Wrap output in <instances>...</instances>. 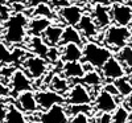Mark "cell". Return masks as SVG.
I'll use <instances>...</instances> for the list:
<instances>
[{
	"label": "cell",
	"mask_w": 132,
	"mask_h": 123,
	"mask_svg": "<svg viewBox=\"0 0 132 123\" xmlns=\"http://www.w3.org/2000/svg\"><path fill=\"white\" fill-rule=\"evenodd\" d=\"M28 23L29 17L24 12H16L11 15L7 21H4L3 41L7 45H19L25 42L28 36Z\"/></svg>",
	"instance_id": "1"
},
{
	"label": "cell",
	"mask_w": 132,
	"mask_h": 123,
	"mask_svg": "<svg viewBox=\"0 0 132 123\" xmlns=\"http://www.w3.org/2000/svg\"><path fill=\"white\" fill-rule=\"evenodd\" d=\"M132 40V29L131 27H122L111 24L108 28L101 32V42L110 49L119 50Z\"/></svg>",
	"instance_id": "2"
},
{
	"label": "cell",
	"mask_w": 132,
	"mask_h": 123,
	"mask_svg": "<svg viewBox=\"0 0 132 123\" xmlns=\"http://www.w3.org/2000/svg\"><path fill=\"white\" fill-rule=\"evenodd\" d=\"M83 58L82 62L91 64L95 69L101 70V68L107 62L110 57H112V50L107 48L106 45L98 44L96 41H86L82 47Z\"/></svg>",
	"instance_id": "3"
},
{
	"label": "cell",
	"mask_w": 132,
	"mask_h": 123,
	"mask_svg": "<svg viewBox=\"0 0 132 123\" xmlns=\"http://www.w3.org/2000/svg\"><path fill=\"white\" fill-rule=\"evenodd\" d=\"M23 69L32 80H42L44 75L49 72V62L44 57L29 54L23 62Z\"/></svg>",
	"instance_id": "4"
},
{
	"label": "cell",
	"mask_w": 132,
	"mask_h": 123,
	"mask_svg": "<svg viewBox=\"0 0 132 123\" xmlns=\"http://www.w3.org/2000/svg\"><path fill=\"white\" fill-rule=\"evenodd\" d=\"M65 101L66 105H91L94 99L89 87L77 82L70 86L68 94L65 95Z\"/></svg>",
	"instance_id": "5"
},
{
	"label": "cell",
	"mask_w": 132,
	"mask_h": 123,
	"mask_svg": "<svg viewBox=\"0 0 132 123\" xmlns=\"http://www.w3.org/2000/svg\"><path fill=\"white\" fill-rule=\"evenodd\" d=\"M93 107L96 113H114L115 109L123 103V98H116L112 94H110L106 90H102L98 93V95L93 101Z\"/></svg>",
	"instance_id": "6"
},
{
	"label": "cell",
	"mask_w": 132,
	"mask_h": 123,
	"mask_svg": "<svg viewBox=\"0 0 132 123\" xmlns=\"http://www.w3.org/2000/svg\"><path fill=\"white\" fill-rule=\"evenodd\" d=\"M110 15L111 21L115 25L131 27L132 25V7L126 3H112L110 5Z\"/></svg>",
	"instance_id": "7"
},
{
	"label": "cell",
	"mask_w": 132,
	"mask_h": 123,
	"mask_svg": "<svg viewBox=\"0 0 132 123\" xmlns=\"http://www.w3.org/2000/svg\"><path fill=\"white\" fill-rule=\"evenodd\" d=\"M32 78L24 72V69H15L9 78V87L11 94L17 97L20 93H24L28 90H33Z\"/></svg>",
	"instance_id": "8"
},
{
	"label": "cell",
	"mask_w": 132,
	"mask_h": 123,
	"mask_svg": "<svg viewBox=\"0 0 132 123\" xmlns=\"http://www.w3.org/2000/svg\"><path fill=\"white\" fill-rule=\"evenodd\" d=\"M36 99H37L40 111L49 110L54 105H66L65 97L56 93L54 90H52V89H48V90H37L36 91Z\"/></svg>",
	"instance_id": "9"
},
{
	"label": "cell",
	"mask_w": 132,
	"mask_h": 123,
	"mask_svg": "<svg viewBox=\"0 0 132 123\" xmlns=\"http://www.w3.org/2000/svg\"><path fill=\"white\" fill-rule=\"evenodd\" d=\"M69 119L65 105H54L49 110L41 111L38 123H69Z\"/></svg>",
	"instance_id": "10"
},
{
	"label": "cell",
	"mask_w": 132,
	"mask_h": 123,
	"mask_svg": "<svg viewBox=\"0 0 132 123\" xmlns=\"http://www.w3.org/2000/svg\"><path fill=\"white\" fill-rule=\"evenodd\" d=\"M101 74L103 77V80L115 81L120 77L127 75V70L123 66V64L120 62L115 56H112V57H110L107 60V62L101 68Z\"/></svg>",
	"instance_id": "11"
},
{
	"label": "cell",
	"mask_w": 132,
	"mask_h": 123,
	"mask_svg": "<svg viewBox=\"0 0 132 123\" xmlns=\"http://www.w3.org/2000/svg\"><path fill=\"white\" fill-rule=\"evenodd\" d=\"M83 8L78 4H69L58 9V17L61 23L65 25L77 27L83 16Z\"/></svg>",
	"instance_id": "12"
},
{
	"label": "cell",
	"mask_w": 132,
	"mask_h": 123,
	"mask_svg": "<svg viewBox=\"0 0 132 123\" xmlns=\"http://www.w3.org/2000/svg\"><path fill=\"white\" fill-rule=\"evenodd\" d=\"M16 106L20 110H23L25 114H35L37 111H40L37 99H36V91L28 90L24 93H20L16 97Z\"/></svg>",
	"instance_id": "13"
},
{
	"label": "cell",
	"mask_w": 132,
	"mask_h": 123,
	"mask_svg": "<svg viewBox=\"0 0 132 123\" xmlns=\"http://www.w3.org/2000/svg\"><path fill=\"white\" fill-rule=\"evenodd\" d=\"M78 30L82 33V36L87 40V41H95L98 39L99 32H102L95 24V21L93 19V16L90 13H83L81 21L77 25Z\"/></svg>",
	"instance_id": "14"
},
{
	"label": "cell",
	"mask_w": 132,
	"mask_h": 123,
	"mask_svg": "<svg viewBox=\"0 0 132 123\" xmlns=\"http://www.w3.org/2000/svg\"><path fill=\"white\" fill-rule=\"evenodd\" d=\"M91 7L93 9L90 15L93 16L96 27L101 30H104L106 28H108L112 24L111 15H110V7L107 5H91Z\"/></svg>",
	"instance_id": "15"
},
{
	"label": "cell",
	"mask_w": 132,
	"mask_h": 123,
	"mask_svg": "<svg viewBox=\"0 0 132 123\" xmlns=\"http://www.w3.org/2000/svg\"><path fill=\"white\" fill-rule=\"evenodd\" d=\"M50 24H52V20L48 17H41V16L30 17L29 23H28V36L29 37H32V36L41 37Z\"/></svg>",
	"instance_id": "16"
},
{
	"label": "cell",
	"mask_w": 132,
	"mask_h": 123,
	"mask_svg": "<svg viewBox=\"0 0 132 123\" xmlns=\"http://www.w3.org/2000/svg\"><path fill=\"white\" fill-rule=\"evenodd\" d=\"M61 74L68 78L69 81H74V80H79V78H82L85 75V69H83L82 61L63 62Z\"/></svg>",
	"instance_id": "17"
},
{
	"label": "cell",
	"mask_w": 132,
	"mask_h": 123,
	"mask_svg": "<svg viewBox=\"0 0 132 123\" xmlns=\"http://www.w3.org/2000/svg\"><path fill=\"white\" fill-rule=\"evenodd\" d=\"M61 61L69 62V61H82L83 58V50L82 47L78 44H66L61 45Z\"/></svg>",
	"instance_id": "18"
},
{
	"label": "cell",
	"mask_w": 132,
	"mask_h": 123,
	"mask_svg": "<svg viewBox=\"0 0 132 123\" xmlns=\"http://www.w3.org/2000/svg\"><path fill=\"white\" fill-rule=\"evenodd\" d=\"M63 28L65 27H62L60 24H53L52 23L48 27V29L44 32V35L41 37L49 47H60L62 33H63Z\"/></svg>",
	"instance_id": "19"
},
{
	"label": "cell",
	"mask_w": 132,
	"mask_h": 123,
	"mask_svg": "<svg viewBox=\"0 0 132 123\" xmlns=\"http://www.w3.org/2000/svg\"><path fill=\"white\" fill-rule=\"evenodd\" d=\"M78 44V45L83 47L85 45V37L82 36V33L78 30L77 27L73 25H66L63 28V33H62V39H61V45H66V44Z\"/></svg>",
	"instance_id": "20"
},
{
	"label": "cell",
	"mask_w": 132,
	"mask_h": 123,
	"mask_svg": "<svg viewBox=\"0 0 132 123\" xmlns=\"http://www.w3.org/2000/svg\"><path fill=\"white\" fill-rule=\"evenodd\" d=\"M70 86L71 85H70L68 78L63 77L62 74H58V73H56V74L53 75L52 81L49 83V89H52V90H54L56 93H58V94H61L63 97L68 94Z\"/></svg>",
	"instance_id": "21"
},
{
	"label": "cell",
	"mask_w": 132,
	"mask_h": 123,
	"mask_svg": "<svg viewBox=\"0 0 132 123\" xmlns=\"http://www.w3.org/2000/svg\"><path fill=\"white\" fill-rule=\"evenodd\" d=\"M28 47H29V50H30L33 54L46 58L48 50H49V45L42 40V37H38V36H32V37H29Z\"/></svg>",
	"instance_id": "22"
},
{
	"label": "cell",
	"mask_w": 132,
	"mask_h": 123,
	"mask_svg": "<svg viewBox=\"0 0 132 123\" xmlns=\"http://www.w3.org/2000/svg\"><path fill=\"white\" fill-rule=\"evenodd\" d=\"M74 81H77V82H79V83H82V85H85V86H87V87H98V86H102L103 83V77H102V74H101V70L98 72V69H94V70H91V72H87V73H85V75L82 77V78H79V80H74ZM75 82V83H77Z\"/></svg>",
	"instance_id": "23"
},
{
	"label": "cell",
	"mask_w": 132,
	"mask_h": 123,
	"mask_svg": "<svg viewBox=\"0 0 132 123\" xmlns=\"http://www.w3.org/2000/svg\"><path fill=\"white\" fill-rule=\"evenodd\" d=\"M4 123H28V118L23 110H20L16 105L8 106Z\"/></svg>",
	"instance_id": "24"
},
{
	"label": "cell",
	"mask_w": 132,
	"mask_h": 123,
	"mask_svg": "<svg viewBox=\"0 0 132 123\" xmlns=\"http://www.w3.org/2000/svg\"><path fill=\"white\" fill-rule=\"evenodd\" d=\"M115 57L123 64V66L126 68L127 72L132 70V45L131 44H127V45H124L123 48H120L116 52Z\"/></svg>",
	"instance_id": "25"
},
{
	"label": "cell",
	"mask_w": 132,
	"mask_h": 123,
	"mask_svg": "<svg viewBox=\"0 0 132 123\" xmlns=\"http://www.w3.org/2000/svg\"><path fill=\"white\" fill-rule=\"evenodd\" d=\"M33 16H41V17H48V19H53V17H57L56 13L53 11V7L49 5V2H44L40 3L38 5L33 7L32 8V17Z\"/></svg>",
	"instance_id": "26"
},
{
	"label": "cell",
	"mask_w": 132,
	"mask_h": 123,
	"mask_svg": "<svg viewBox=\"0 0 132 123\" xmlns=\"http://www.w3.org/2000/svg\"><path fill=\"white\" fill-rule=\"evenodd\" d=\"M114 83H115L118 91H119V95L122 98H126L128 94L132 93V83L129 81L128 75H123V77L118 78V80L114 81Z\"/></svg>",
	"instance_id": "27"
},
{
	"label": "cell",
	"mask_w": 132,
	"mask_h": 123,
	"mask_svg": "<svg viewBox=\"0 0 132 123\" xmlns=\"http://www.w3.org/2000/svg\"><path fill=\"white\" fill-rule=\"evenodd\" d=\"M129 110L122 103L119 105L114 113H111V123H127Z\"/></svg>",
	"instance_id": "28"
},
{
	"label": "cell",
	"mask_w": 132,
	"mask_h": 123,
	"mask_svg": "<svg viewBox=\"0 0 132 123\" xmlns=\"http://www.w3.org/2000/svg\"><path fill=\"white\" fill-rule=\"evenodd\" d=\"M0 64H4V65L15 64L13 52L8 48V45L4 41H0Z\"/></svg>",
	"instance_id": "29"
},
{
	"label": "cell",
	"mask_w": 132,
	"mask_h": 123,
	"mask_svg": "<svg viewBox=\"0 0 132 123\" xmlns=\"http://www.w3.org/2000/svg\"><path fill=\"white\" fill-rule=\"evenodd\" d=\"M65 106H66V111H68L69 117L81 114V113H85V114L90 115L94 111L93 105H65Z\"/></svg>",
	"instance_id": "30"
},
{
	"label": "cell",
	"mask_w": 132,
	"mask_h": 123,
	"mask_svg": "<svg viewBox=\"0 0 132 123\" xmlns=\"http://www.w3.org/2000/svg\"><path fill=\"white\" fill-rule=\"evenodd\" d=\"M48 62H52L53 65L61 61V48L60 47H49L48 56H46Z\"/></svg>",
	"instance_id": "31"
},
{
	"label": "cell",
	"mask_w": 132,
	"mask_h": 123,
	"mask_svg": "<svg viewBox=\"0 0 132 123\" xmlns=\"http://www.w3.org/2000/svg\"><path fill=\"white\" fill-rule=\"evenodd\" d=\"M69 123H90V117H89V114L81 113V114L70 117Z\"/></svg>",
	"instance_id": "32"
},
{
	"label": "cell",
	"mask_w": 132,
	"mask_h": 123,
	"mask_svg": "<svg viewBox=\"0 0 132 123\" xmlns=\"http://www.w3.org/2000/svg\"><path fill=\"white\" fill-rule=\"evenodd\" d=\"M102 89H103V90H106V91H108L110 94H112V95L116 97V98H122V97L119 95V91H118V89H116L114 81H107V83L102 85ZM123 99H124V98H123Z\"/></svg>",
	"instance_id": "33"
},
{
	"label": "cell",
	"mask_w": 132,
	"mask_h": 123,
	"mask_svg": "<svg viewBox=\"0 0 132 123\" xmlns=\"http://www.w3.org/2000/svg\"><path fill=\"white\" fill-rule=\"evenodd\" d=\"M91 5H107L110 7L112 4V0H87Z\"/></svg>",
	"instance_id": "34"
},
{
	"label": "cell",
	"mask_w": 132,
	"mask_h": 123,
	"mask_svg": "<svg viewBox=\"0 0 132 123\" xmlns=\"http://www.w3.org/2000/svg\"><path fill=\"white\" fill-rule=\"evenodd\" d=\"M98 123H111V113H102L98 118Z\"/></svg>",
	"instance_id": "35"
},
{
	"label": "cell",
	"mask_w": 132,
	"mask_h": 123,
	"mask_svg": "<svg viewBox=\"0 0 132 123\" xmlns=\"http://www.w3.org/2000/svg\"><path fill=\"white\" fill-rule=\"evenodd\" d=\"M11 95V87L0 83V97H8Z\"/></svg>",
	"instance_id": "36"
},
{
	"label": "cell",
	"mask_w": 132,
	"mask_h": 123,
	"mask_svg": "<svg viewBox=\"0 0 132 123\" xmlns=\"http://www.w3.org/2000/svg\"><path fill=\"white\" fill-rule=\"evenodd\" d=\"M7 110H8V106L0 105V123H4L5 115H7Z\"/></svg>",
	"instance_id": "37"
},
{
	"label": "cell",
	"mask_w": 132,
	"mask_h": 123,
	"mask_svg": "<svg viewBox=\"0 0 132 123\" xmlns=\"http://www.w3.org/2000/svg\"><path fill=\"white\" fill-rule=\"evenodd\" d=\"M123 105H124L128 110H132V93L128 94V95L123 99Z\"/></svg>",
	"instance_id": "38"
},
{
	"label": "cell",
	"mask_w": 132,
	"mask_h": 123,
	"mask_svg": "<svg viewBox=\"0 0 132 123\" xmlns=\"http://www.w3.org/2000/svg\"><path fill=\"white\" fill-rule=\"evenodd\" d=\"M3 33H4V23L0 20V39L3 37Z\"/></svg>",
	"instance_id": "39"
},
{
	"label": "cell",
	"mask_w": 132,
	"mask_h": 123,
	"mask_svg": "<svg viewBox=\"0 0 132 123\" xmlns=\"http://www.w3.org/2000/svg\"><path fill=\"white\" fill-rule=\"evenodd\" d=\"M127 123H132V110H129V114H128V120Z\"/></svg>",
	"instance_id": "40"
},
{
	"label": "cell",
	"mask_w": 132,
	"mask_h": 123,
	"mask_svg": "<svg viewBox=\"0 0 132 123\" xmlns=\"http://www.w3.org/2000/svg\"><path fill=\"white\" fill-rule=\"evenodd\" d=\"M127 75L129 77V81H131V83H132V70H131V72H129V73H128Z\"/></svg>",
	"instance_id": "41"
},
{
	"label": "cell",
	"mask_w": 132,
	"mask_h": 123,
	"mask_svg": "<svg viewBox=\"0 0 132 123\" xmlns=\"http://www.w3.org/2000/svg\"><path fill=\"white\" fill-rule=\"evenodd\" d=\"M28 123H38L37 120H28Z\"/></svg>",
	"instance_id": "42"
}]
</instances>
